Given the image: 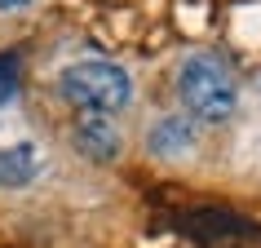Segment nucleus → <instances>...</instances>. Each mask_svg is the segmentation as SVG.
<instances>
[{"instance_id": "nucleus-3", "label": "nucleus", "mask_w": 261, "mask_h": 248, "mask_svg": "<svg viewBox=\"0 0 261 248\" xmlns=\"http://www.w3.org/2000/svg\"><path fill=\"white\" fill-rule=\"evenodd\" d=\"M71 138H75V146L84 151V160H93V164H115L120 151H124V133H120V124L111 120L107 111H80Z\"/></svg>"}, {"instance_id": "nucleus-2", "label": "nucleus", "mask_w": 261, "mask_h": 248, "mask_svg": "<svg viewBox=\"0 0 261 248\" xmlns=\"http://www.w3.org/2000/svg\"><path fill=\"white\" fill-rule=\"evenodd\" d=\"M58 89L67 102H75L80 111H120L133 102V80L120 62H102V58H80L62 67L58 76Z\"/></svg>"}, {"instance_id": "nucleus-6", "label": "nucleus", "mask_w": 261, "mask_h": 248, "mask_svg": "<svg viewBox=\"0 0 261 248\" xmlns=\"http://www.w3.org/2000/svg\"><path fill=\"white\" fill-rule=\"evenodd\" d=\"M18 80H22V58L14 49H0V102L18 93Z\"/></svg>"}, {"instance_id": "nucleus-7", "label": "nucleus", "mask_w": 261, "mask_h": 248, "mask_svg": "<svg viewBox=\"0 0 261 248\" xmlns=\"http://www.w3.org/2000/svg\"><path fill=\"white\" fill-rule=\"evenodd\" d=\"M31 0H0V9H5V14H9V9H27Z\"/></svg>"}, {"instance_id": "nucleus-5", "label": "nucleus", "mask_w": 261, "mask_h": 248, "mask_svg": "<svg viewBox=\"0 0 261 248\" xmlns=\"http://www.w3.org/2000/svg\"><path fill=\"white\" fill-rule=\"evenodd\" d=\"M36 173H40V151L31 142H18V146L0 151V186H27Z\"/></svg>"}, {"instance_id": "nucleus-4", "label": "nucleus", "mask_w": 261, "mask_h": 248, "mask_svg": "<svg viewBox=\"0 0 261 248\" xmlns=\"http://www.w3.org/2000/svg\"><path fill=\"white\" fill-rule=\"evenodd\" d=\"M195 146H199V129H195L191 115H164L146 133V151L155 160H191Z\"/></svg>"}, {"instance_id": "nucleus-1", "label": "nucleus", "mask_w": 261, "mask_h": 248, "mask_svg": "<svg viewBox=\"0 0 261 248\" xmlns=\"http://www.w3.org/2000/svg\"><path fill=\"white\" fill-rule=\"evenodd\" d=\"M177 97L191 120L204 124H226L239 107V89H234L230 67L217 54H186L177 67Z\"/></svg>"}]
</instances>
